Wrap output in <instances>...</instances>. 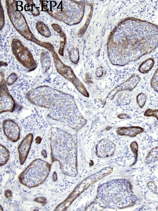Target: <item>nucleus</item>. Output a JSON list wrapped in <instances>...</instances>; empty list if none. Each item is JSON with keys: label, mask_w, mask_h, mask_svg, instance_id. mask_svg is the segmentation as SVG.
<instances>
[{"label": "nucleus", "mask_w": 158, "mask_h": 211, "mask_svg": "<svg viewBox=\"0 0 158 211\" xmlns=\"http://www.w3.org/2000/svg\"><path fill=\"white\" fill-rule=\"evenodd\" d=\"M4 16L3 11V8L2 7V5L1 4L0 9V29L1 30L3 27L5 23Z\"/></svg>", "instance_id": "obj_20"}, {"label": "nucleus", "mask_w": 158, "mask_h": 211, "mask_svg": "<svg viewBox=\"0 0 158 211\" xmlns=\"http://www.w3.org/2000/svg\"><path fill=\"white\" fill-rule=\"evenodd\" d=\"M144 129L138 126H131L120 127L118 130V133L121 135L135 137L138 135L142 133Z\"/></svg>", "instance_id": "obj_7"}, {"label": "nucleus", "mask_w": 158, "mask_h": 211, "mask_svg": "<svg viewBox=\"0 0 158 211\" xmlns=\"http://www.w3.org/2000/svg\"><path fill=\"white\" fill-rule=\"evenodd\" d=\"M0 113L12 112L15 106V101L8 91L2 72L0 73Z\"/></svg>", "instance_id": "obj_2"}, {"label": "nucleus", "mask_w": 158, "mask_h": 211, "mask_svg": "<svg viewBox=\"0 0 158 211\" xmlns=\"http://www.w3.org/2000/svg\"><path fill=\"white\" fill-rule=\"evenodd\" d=\"M69 56L70 60L73 62L76 63L78 58V54L77 51L75 49H71L69 51Z\"/></svg>", "instance_id": "obj_15"}, {"label": "nucleus", "mask_w": 158, "mask_h": 211, "mask_svg": "<svg viewBox=\"0 0 158 211\" xmlns=\"http://www.w3.org/2000/svg\"><path fill=\"white\" fill-rule=\"evenodd\" d=\"M10 157L9 152L4 146H0V165H3L8 161Z\"/></svg>", "instance_id": "obj_12"}, {"label": "nucleus", "mask_w": 158, "mask_h": 211, "mask_svg": "<svg viewBox=\"0 0 158 211\" xmlns=\"http://www.w3.org/2000/svg\"><path fill=\"white\" fill-rule=\"evenodd\" d=\"M2 128L4 135L10 140L16 142L20 137V128L16 123L10 119L4 120Z\"/></svg>", "instance_id": "obj_3"}, {"label": "nucleus", "mask_w": 158, "mask_h": 211, "mask_svg": "<svg viewBox=\"0 0 158 211\" xmlns=\"http://www.w3.org/2000/svg\"><path fill=\"white\" fill-rule=\"evenodd\" d=\"M40 60L42 72L45 73L49 69L51 64V58L49 54L46 51L42 52Z\"/></svg>", "instance_id": "obj_9"}, {"label": "nucleus", "mask_w": 158, "mask_h": 211, "mask_svg": "<svg viewBox=\"0 0 158 211\" xmlns=\"http://www.w3.org/2000/svg\"><path fill=\"white\" fill-rule=\"evenodd\" d=\"M115 149V146L113 143L108 140H102L97 146L96 153L99 157H107L112 155Z\"/></svg>", "instance_id": "obj_6"}, {"label": "nucleus", "mask_w": 158, "mask_h": 211, "mask_svg": "<svg viewBox=\"0 0 158 211\" xmlns=\"http://www.w3.org/2000/svg\"><path fill=\"white\" fill-rule=\"evenodd\" d=\"M17 79V75L13 72L10 74L7 78L6 83L8 85H11L14 84Z\"/></svg>", "instance_id": "obj_17"}, {"label": "nucleus", "mask_w": 158, "mask_h": 211, "mask_svg": "<svg viewBox=\"0 0 158 211\" xmlns=\"http://www.w3.org/2000/svg\"><path fill=\"white\" fill-rule=\"evenodd\" d=\"M147 98L146 94L143 92L139 93L136 96V101L140 108H142L145 105Z\"/></svg>", "instance_id": "obj_14"}, {"label": "nucleus", "mask_w": 158, "mask_h": 211, "mask_svg": "<svg viewBox=\"0 0 158 211\" xmlns=\"http://www.w3.org/2000/svg\"><path fill=\"white\" fill-rule=\"evenodd\" d=\"M119 118L123 119L130 118L131 117L128 114H121L118 115Z\"/></svg>", "instance_id": "obj_24"}, {"label": "nucleus", "mask_w": 158, "mask_h": 211, "mask_svg": "<svg viewBox=\"0 0 158 211\" xmlns=\"http://www.w3.org/2000/svg\"><path fill=\"white\" fill-rule=\"evenodd\" d=\"M144 115L146 117H155L158 120V109L148 108L144 112Z\"/></svg>", "instance_id": "obj_16"}, {"label": "nucleus", "mask_w": 158, "mask_h": 211, "mask_svg": "<svg viewBox=\"0 0 158 211\" xmlns=\"http://www.w3.org/2000/svg\"><path fill=\"white\" fill-rule=\"evenodd\" d=\"M103 70L102 67L101 66L98 67L95 72L96 75L98 77L101 76L103 74Z\"/></svg>", "instance_id": "obj_22"}, {"label": "nucleus", "mask_w": 158, "mask_h": 211, "mask_svg": "<svg viewBox=\"0 0 158 211\" xmlns=\"http://www.w3.org/2000/svg\"><path fill=\"white\" fill-rule=\"evenodd\" d=\"M93 77L91 75L89 72L85 73V80L86 83H92L93 82Z\"/></svg>", "instance_id": "obj_21"}, {"label": "nucleus", "mask_w": 158, "mask_h": 211, "mask_svg": "<svg viewBox=\"0 0 158 211\" xmlns=\"http://www.w3.org/2000/svg\"><path fill=\"white\" fill-rule=\"evenodd\" d=\"M6 194H8L6 195V196L8 198L12 197L11 192L9 190H7L6 191L5 195Z\"/></svg>", "instance_id": "obj_25"}, {"label": "nucleus", "mask_w": 158, "mask_h": 211, "mask_svg": "<svg viewBox=\"0 0 158 211\" xmlns=\"http://www.w3.org/2000/svg\"><path fill=\"white\" fill-rule=\"evenodd\" d=\"M52 57L55 67L57 72L64 78L74 83L75 77L71 70L62 62L57 54L53 55Z\"/></svg>", "instance_id": "obj_5"}, {"label": "nucleus", "mask_w": 158, "mask_h": 211, "mask_svg": "<svg viewBox=\"0 0 158 211\" xmlns=\"http://www.w3.org/2000/svg\"><path fill=\"white\" fill-rule=\"evenodd\" d=\"M150 85L154 90L158 93V67L155 70L151 79Z\"/></svg>", "instance_id": "obj_13"}, {"label": "nucleus", "mask_w": 158, "mask_h": 211, "mask_svg": "<svg viewBox=\"0 0 158 211\" xmlns=\"http://www.w3.org/2000/svg\"><path fill=\"white\" fill-rule=\"evenodd\" d=\"M12 53L16 59L29 71L34 70L37 65L28 48L19 39L14 38L11 43Z\"/></svg>", "instance_id": "obj_1"}, {"label": "nucleus", "mask_w": 158, "mask_h": 211, "mask_svg": "<svg viewBox=\"0 0 158 211\" xmlns=\"http://www.w3.org/2000/svg\"><path fill=\"white\" fill-rule=\"evenodd\" d=\"M158 160V146L152 149L148 153L145 158L148 163L154 162Z\"/></svg>", "instance_id": "obj_11"}, {"label": "nucleus", "mask_w": 158, "mask_h": 211, "mask_svg": "<svg viewBox=\"0 0 158 211\" xmlns=\"http://www.w3.org/2000/svg\"><path fill=\"white\" fill-rule=\"evenodd\" d=\"M155 63V60L153 58H147L139 65L138 68L139 71L143 74L148 73L153 67Z\"/></svg>", "instance_id": "obj_8"}, {"label": "nucleus", "mask_w": 158, "mask_h": 211, "mask_svg": "<svg viewBox=\"0 0 158 211\" xmlns=\"http://www.w3.org/2000/svg\"><path fill=\"white\" fill-rule=\"evenodd\" d=\"M131 147L132 151L134 154L136 159L137 158L138 155V145L137 143L135 141L133 142L131 144Z\"/></svg>", "instance_id": "obj_18"}, {"label": "nucleus", "mask_w": 158, "mask_h": 211, "mask_svg": "<svg viewBox=\"0 0 158 211\" xmlns=\"http://www.w3.org/2000/svg\"><path fill=\"white\" fill-rule=\"evenodd\" d=\"M64 47V43L63 42H60V45L58 52L60 55H63V49Z\"/></svg>", "instance_id": "obj_23"}, {"label": "nucleus", "mask_w": 158, "mask_h": 211, "mask_svg": "<svg viewBox=\"0 0 158 211\" xmlns=\"http://www.w3.org/2000/svg\"><path fill=\"white\" fill-rule=\"evenodd\" d=\"M31 133L27 135L22 140L18 147L19 162L23 164L26 159L33 139Z\"/></svg>", "instance_id": "obj_4"}, {"label": "nucleus", "mask_w": 158, "mask_h": 211, "mask_svg": "<svg viewBox=\"0 0 158 211\" xmlns=\"http://www.w3.org/2000/svg\"><path fill=\"white\" fill-rule=\"evenodd\" d=\"M36 27L38 32L43 36L48 37L51 35L48 27L42 21L38 22L36 24Z\"/></svg>", "instance_id": "obj_10"}, {"label": "nucleus", "mask_w": 158, "mask_h": 211, "mask_svg": "<svg viewBox=\"0 0 158 211\" xmlns=\"http://www.w3.org/2000/svg\"><path fill=\"white\" fill-rule=\"evenodd\" d=\"M51 26L53 29L59 34L60 37L64 36L63 33L62 32L61 28L60 26L58 24H51Z\"/></svg>", "instance_id": "obj_19"}]
</instances>
